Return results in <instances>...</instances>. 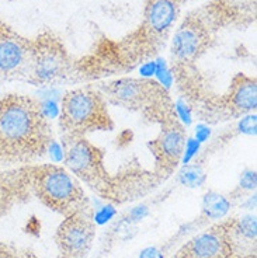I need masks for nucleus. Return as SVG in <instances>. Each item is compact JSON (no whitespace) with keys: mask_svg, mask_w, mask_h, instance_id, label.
Returning <instances> with one entry per match:
<instances>
[{"mask_svg":"<svg viewBox=\"0 0 257 258\" xmlns=\"http://www.w3.org/2000/svg\"><path fill=\"white\" fill-rule=\"evenodd\" d=\"M52 141L41 101L23 94L0 97V170L35 163Z\"/></svg>","mask_w":257,"mask_h":258,"instance_id":"1","label":"nucleus"},{"mask_svg":"<svg viewBox=\"0 0 257 258\" xmlns=\"http://www.w3.org/2000/svg\"><path fill=\"white\" fill-rule=\"evenodd\" d=\"M65 167L103 200L122 204L153 189V175L142 168H129L122 174H110L104 166L103 150L86 136L65 139Z\"/></svg>","mask_w":257,"mask_h":258,"instance_id":"2","label":"nucleus"},{"mask_svg":"<svg viewBox=\"0 0 257 258\" xmlns=\"http://www.w3.org/2000/svg\"><path fill=\"white\" fill-rule=\"evenodd\" d=\"M28 182L46 208L66 216L90 211L80 182L66 167L58 164H28Z\"/></svg>","mask_w":257,"mask_h":258,"instance_id":"3","label":"nucleus"},{"mask_svg":"<svg viewBox=\"0 0 257 258\" xmlns=\"http://www.w3.org/2000/svg\"><path fill=\"white\" fill-rule=\"evenodd\" d=\"M59 129L64 141L83 138L98 131H113L114 122L103 94L93 87L66 91L61 98Z\"/></svg>","mask_w":257,"mask_h":258,"instance_id":"4","label":"nucleus"},{"mask_svg":"<svg viewBox=\"0 0 257 258\" xmlns=\"http://www.w3.org/2000/svg\"><path fill=\"white\" fill-rule=\"evenodd\" d=\"M98 91L107 104L142 112L152 122L159 123L176 114V105L166 89L152 79H117L103 84Z\"/></svg>","mask_w":257,"mask_h":258,"instance_id":"5","label":"nucleus"},{"mask_svg":"<svg viewBox=\"0 0 257 258\" xmlns=\"http://www.w3.org/2000/svg\"><path fill=\"white\" fill-rule=\"evenodd\" d=\"M34 56L30 83L35 86H54L73 78L75 60L64 42L51 31H44L32 39Z\"/></svg>","mask_w":257,"mask_h":258,"instance_id":"6","label":"nucleus"},{"mask_svg":"<svg viewBox=\"0 0 257 258\" xmlns=\"http://www.w3.org/2000/svg\"><path fill=\"white\" fill-rule=\"evenodd\" d=\"M180 14V0H146L143 20L129 38L145 59L159 51Z\"/></svg>","mask_w":257,"mask_h":258,"instance_id":"7","label":"nucleus"},{"mask_svg":"<svg viewBox=\"0 0 257 258\" xmlns=\"http://www.w3.org/2000/svg\"><path fill=\"white\" fill-rule=\"evenodd\" d=\"M161 132L153 141L148 143V148L153 156V173L161 181L173 174L183 159L186 146V129L177 114L162 119Z\"/></svg>","mask_w":257,"mask_h":258,"instance_id":"8","label":"nucleus"},{"mask_svg":"<svg viewBox=\"0 0 257 258\" xmlns=\"http://www.w3.org/2000/svg\"><path fill=\"white\" fill-rule=\"evenodd\" d=\"M34 45L13 27L0 21V79L30 83Z\"/></svg>","mask_w":257,"mask_h":258,"instance_id":"9","label":"nucleus"},{"mask_svg":"<svg viewBox=\"0 0 257 258\" xmlns=\"http://www.w3.org/2000/svg\"><path fill=\"white\" fill-rule=\"evenodd\" d=\"M212 34L204 20L198 14H190L176 28L172 39V55L176 64L190 66L208 51Z\"/></svg>","mask_w":257,"mask_h":258,"instance_id":"10","label":"nucleus"},{"mask_svg":"<svg viewBox=\"0 0 257 258\" xmlns=\"http://www.w3.org/2000/svg\"><path fill=\"white\" fill-rule=\"evenodd\" d=\"M96 234L89 211L66 216L55 234L59 258H86Z\"/></svg>","mask_w":257,"mask_h":258,"instance_id":"11","label":"nucleus"},{"mask_svg":"<svg viewBox=\"0 0 257 258\" xmlns=\"http://www.w3.org/2000/svg\"><path fill=\"white\" fill-rule=\"evenodd\" d=\"M232 226L233 222L229 220L199 233L183 245L174 258H231L235 248Z\"/></svg>","mask_w":257,"mask_h":258,"instance_id":"12","label":"nucleus"},{"mask_svg":"<svg viewBox=\"0 0 257 258\" xmlns=\"http://www.w3.org/2000/svg\"><path fill=\"white\" fill-rule=\"evenodd\" d=\"M257 107L256 78L238 73L232 78L228 93L218 98L219 119L247 115Z\"/></svg>","mask_w":257,"mask_h":258,"instance_id":"13","label":"nucleus"},{"mask_svg":"<svg viewBox=\"0 0 257 258\" xmlns=\"http://www.w3.org/2000/svg\"><path fill=\"white\" fill-rule=\"evenodd\" d=\"M31 188L28 182L27 166L0 170V218L14 205L30 198Z\"/></svg>","mask_w":257,"mask_h":258,"instance_id":"14","label":"nucleus"},{"mask_svg":"<svg viewBox=\"0 0 257 258\" xmlns=\"http://www.w3.org/2000/svg\"><path fill=\"white\" fill-rule=\"evenodd\" d=\"M231 209L229 200L218 192H207L202 200V212L210 219H222Z\"/></svg>","mask_w":257,"mask_h":258,"instance_id":"15","label":"nucleus"},{"mask_svg":"<svg viewBox=\"0 0 257 258\" xmlns=\"http://www.w3.org/2000/svg\"><path fill=\"white\" fill-rule=\"evenodd\" d=\"M179 180L186 187H201L205 182V174H204V171L197 164L195 166H186L184 170L180 171Z\"/></svg>","mask_w":257,"mask_h":258,"instance_id":"16","label":"nucleus"},{"mask_svg":"<svg viewBox=\"0 0 257 258\" xmlns=\"http://www.w3.org/2000/svg\"><path fill=\"white\" fill-rule=\"evenodd\" d=\"M233 233H238L247 240H256V218L254 216H244L239 222H233L232 227Z\"/></svg>","mask_w":257,"mask_h":258,"instance_id":"17","label":"nucleus"},{"mask_svg":"<svg viewBox=\"0 0 257 258\" xmlns=\"http://www.w3.org/2000/svg\"><path fill=\"white\" fill-rule=\"evenodd\" d=\"M0 258H37V255L28 250H21L0 241Z\"/></svg>","mask_w":257,"mask_h":258,"instance_id":"18","label":"nucleus"},{"mask_svg":"<svg viewBox=\"0 0 257 258\" xmlns=\"http://www.w3.org/2000/svg\"><path fill=\"white\" fill-rule=\"evenodd\" d=\"M239 128L242 134H247V135H256V115H247L242 116V121L239 123Z\"/></svg>","mask_w":257,"mask_h":258,"instance_id":"19","label":"nucleus"},{"mask_svg":"<svg viewBox=\"0 0 257 258\" xmlns=\"http://www.w3.org/2000/svg\"><path fill=\"white\" fill-rule=\"evenodd\" d=\"M198 146H199V142H197L195 139H187L186 146H184V153H183V159H181V161L184 163V166H186L187 163L193 159L194 156L197 155V152H198Z\"/></svg>","mask_w":257,"mask_h":258,"instance_id":"20","label":"nucleus"},{"mask_svg":"<svg viewBox=\"0 0 257 258\" xmlns=\"http://www.w3.org/2000/svg\"><path fill=\"white\" fill-rule=\"evenodd\" d=\"M116 215V209L109 205V207H103L98 212L96 213V216H94V223H98V225H104V223H107L113 216Z\"/></svg>","mask_w":257,"mask_h":258,"instance_id":"21","label":"nucleus"},{"mask_svg":"<svg viewBox=\"0 0 257 258\" xmlns=\"http://www.w3.org/2000/svg\"><path fill=\"white\" fill-rule=\"evenodd\" d=\"M139 73L142 79H150L156 75V62L155 60H145L139 64Z\"/></svg>","mask_w":257,"mask_h":258,"instance_id":"22","label":"nucleus"},{"mask_svg":"<svg viewBox=\"0 0 257 258\" xmlns=\"http://www.w3.org/2000/svg\"><path fill=\"white\" fill-rule=\"evenodd\" d=\"M240 187L244 189H254L256 188V171L249 170L242 174L240 178Z\"/></svg>","mask_w":257,"mask_h":258,"instance_id":"23","label":"nucleus"},{"mask_svg":"<svg viewBox=\"0 0 257 258\" xmlns=\"http://www.w3.org/2000/svg\"><path fill=\"white\" fill-rule=\"evenodd\" d=\"M139 258H163V252L156 247H148V248L142 250Z\"/></svg>","mask_w":257,"mask_h":258,"instance_id":"24","label":"nucleus"},{"mask_svg":"<svg viewBox=\"0 0 257 258\" xmlns=\"http://www.w3.org/2000/svg\"><path fill=\"white\" fill-rule=\"evenodd\" d=\"M208 136H210V129L207 126L199 125L198 128H195V141L197 142H205Z\"/></svg>","mask_w":257,"mask_h":258,"instance_id":"25","label":"nucleus"},{"mask_svg":"<svg viewBox=\"0 0 257 258\" xmlns=\"http://www.w3.org/2000/svg\"><path fill=\"white\" fill-rule=\"evenodd\" d=\"M148 215V209L146 207H138L135 209H132V212H131V216H132V219L134 220H139L142 218H145Z\"/></svg>","mask_w":257,"mask_h":258,"instance_id":"26","label":"nucleus"}]
</instances>
